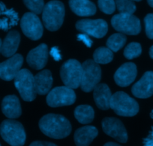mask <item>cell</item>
<instances>
[{"instance_id": "obj_32", "label": "cell", "mask_w": 153, "mask_h": 146, "mask_svg": "<svg viewBox=\"0 0 153 146\" xmlns=\"http://www.w3.org/2000/svg\"><path fill=\"white\" fill-rule=\"evenodd\" d=\"M77 40L82 41V42H83V44H86L87 47H92V41L90 39V38H89V35H86V34H79V35H77Z\"/></svg>"}, {"instance_id": "obj_28", "label": "cell", "mask_w": 153, "mask_h": 146, "mask_svg": "<svg viewBox=\"0 0 153 146\" xmlns=\"http://www.w3.org/2000/svg\"><path fill=\"white\" fill-rule=\"evenodd\" d=\"M142 53L141 45L137 42H132L129 44L124 50V56L127 59H134L140 56Z\"/></svg>"}, {"instance_id": "obj_4", "label": "cell", "mask_w": 153, "mask_h": 146, "mask_svg": "<svg viewBox=\"0 0 153 146\" xmlns=\"http://www.w3.org/2000/svg\"><path fill=\"white\" fill-rule=\"evenodd\" d=\"M0 135L11 146H23L26 142V132L21 123L13 119H8L0 125Z\"/></svg>"}, {"instance_id": "obj_12", "label": "cell", "mask_w": 153, "mask_h": 146, "mask_svg": "<svg viewBox=\"0 0 153 146\" xmlns=\"http://www.w3.org/2000/svg\"><path fill=\"white\" fill-rule=\"evenodd\" d=\"M101 125L103 131L119 142L126 143L128 141L127 130L120 119L112 117L105 118L103 119Z\"/></svg>"}, {"instance_id": "obj_10", "label": "cell", "mask_w": 153, "mask_h": 146, "mask_svg": "<svg viewBox=\"0 0 153 146\" xmlns=\"http://www.w3.org/2000/svg\"><path fill=\"white\" fill-rule=\"evenodd\" d=\"M20 27L23 34L29 39L37 41L43 35V26L37 14L27 12L20 20Z\"/></svg>"}, {"instance_id": "obj_16", "label": "cell", "mask_w": 153, "mask_h": 146, "mask_svg": "<svg viewBox=\"0 0 153 146\" xmlns=\"http://www.w3.org/2000/svg\"><path fill=\"white\" fill-rule=\"evenodd\" d=\"M137 73V66L132 62H127L120 66L114 74L116 83L121 87H127L134 81Z\"/></svg>"}, {"instance_id": "obj_2", "label": "cell", "mask_w": 153, "mask_h": 146, "mask_svg": "<svg viewBox=\"0 0 153 146\" xmlns=\"http://www.w3.org/2000/svg\"><path fill=\"white\" fill-rule=\"evenodd\" d=\"M65 6L58 0L48 2L42 11V20L47 29L51 32L58 30L63 23L65 17Z\"/></svg>"}, {"instance_id": "obj_9", "label": "cell", "mask_w": 153, "mask_h": 146, "mask_svg": "<svg viewBox=\"0 0 153 146\" xmlns=\"http://www.w3.org/2000/svg\"><path fill=\"white\" fill-rule=\"evenodd\" d=\"M46 101L51 107L72 105L76 101V94L72 88L65 85L56 87L49 91Z\"/></svg>"}, {"instance_id": "obj_42", "label": "cell", "mask_w": 153, "mask_h": 146, "mask_svg": "<svg viewBox=\"0 0 153 146\" xmlns=\"http://www.w3.org/2000/svg\"><path fill=\"white\" fill-rule=\"evenodd\" d=\"M0 146H2V145H1V144H0Z\"/></svg>"}, {"instance_id": "obj_6", "label": "cell", "mask_w": 153, "mask_h": 146, "mask_svg": "<svg viewBox=\"0 0 153 146\" xmlns=\"http://www.w3.org/2000/svg\"><path fill=\"white\" fill-rule=\"evenodd\" d=\"M82 72V64L77 60L69 59L62 66L60 76L65 86L74 89L80 86Z\"/></svg>"}, {"instance_id": "obj_33", "label": "cell", "mask_w": 153, "mask_h": 146, "mask_svg": "<svg viewBox=\"0 0 153 146\" xmlns=\"http://www.w3.org/2000/svg\"><path fill=\"white\" fill-rule=\"evenodd\" d=\"M143 146H153V127H152L149 135L143 139Z\"/></svg>"}, {"instance_id": "obj_37", "label": "cell", "mask_w": 153, "mask_h": 146, "mask_svg": "<svg viewBox=\"0 0 153 146\" xmlns=\"http://www.w3.org/2000/svg\"><path fill=\"white\" fill-rule=\"evenodd\" d=\"M149 56L150 57L153 59V45L149 49Z\"/></svg>"}, {"instance_id": "obj_31", "label": "cell", "mask_w": 153, "mask_h": 146, "mask_svg": "<svg viewBox=\"0 0 153 146\" xmlns=\"http://www.w3.org/2000/svg\"><path fill=\"white\" fill-rule=\"evenodd\" d=\"M146 34L149 39H153V14H148L144 18Z\"/></svg>"}, {"instance_id": "obj_11", "label": "cell", "mask_w": 153, "mask_h": 146, "mask_svg": "<svg viewBox=\"0 0 153 146\" xmlns=\"http://www.w3.org/2000/svg\"><path fill=\"white\" fill-rule=\"evenodd\" d=\"M76 29L83 33L96 38H101L107 34L108 25L107 22L101 19L89 20L84 19L76 22Z\"/></svg>"}, {"instance_id": "obj_41", "label": "cell", "mask_w": 153, "mask_h": 146, "mask_svg": "<svg viewBox=\"0 0 153 146\" xmlns=\"http://www.w3.org/2000/svg\"><path fill=\"white\" fill-rule=\"evenodd\" d=\"M134 2H140V1H141V0H133Z\"/></svg>"}, {"instance_id": "obj_17", "label": "cell", "mask_w": 153, "mask_h": 146, "mask_svg": "<svg viewBox=\"0 0 153 146\" xmlns=\"http://www.w3.org/2000/svg\"><path fill=\"white\" fill-rule=\"evenodd\" d=\"M18 22V14L13 8H7L3 2H0V30H9L17 26Z\"/></svg>"}, {"instance_id": "obj_26", "label": "cell", "mask_w": 153, "mask_h": 146, "mask_svg": "<svg viewBox=\"0 0 153 146\" xmlns=\"http://www.w3.org/2000/svg\"><path fill=\"white\" fill-rule=\"evenodd\" d=\"M127 38L123 33H115L107 41V46L113 52H117L124 47Z\"/></svg>"}, {"instance_id": "obj_22", "label": "cell", "mask_w": 153, "mask_h": 146, "mask_svg": "<svg viewBox=\"0 0 153 146\" xmlns=\"http://www.w3.org/2000/svg\"><path fill=\"white\" fill-rule=\"evenodd\" d=\"M20 42V35L17 31L13 30L8 33L2 44V56L11 57L17 52Z\"/></svg>"}, {"instance_id": "obj_7", "label": "cell", "mask_w": 153, "mask_h": 146, "mask_svg": "<svg viewBox=\"0 0 153 146\" xmlns=\"http://www.w3.org/2000/svg\"><path fill=\"white\" fill-rule=\"evenodd\" d=\"M111 24L116 30L126 35H137L141 31L140 21L133 14H116L112 17Z\"/></svg>"}, {"instance_id": "obj_23", "label": "cell", "mask_w": 153, "mask_h": 146, "mask_svg": "<svg viewBox=\"0 0 153 146\" xmlns=\"http://www.w3.org/2000/svg\"><path fill=\"white\" fill-rule=\"evenodd\" d=\"M71 11L80 17H89L96 13L95 4L89 0H69Z\"/></svg>"}, {"instance_id": "obj_20", "label": "cell", "mask_w": 153, "mask_h": 146, "mask_svg": "<svg viewBox=\"0 0 153 146\" xmlns=\"http://www.w3.org/2000/svg\"><path fill=\"white\" fill-rule=\"evenodd\" d=\"M98 134V130L94 126H84L76 130L74 139L76 146H89Z\"/></svg>"}, {"instance_id": "obj_1", "label": "cell", "mask_w": 153, "mask_h": 146, "mask_svg": "<svg viewBox=\"0 0 153 146\" xmlns=\"http://www.w3.org/2000/svg\"><path fill=\"white\" fill-rule=\"evenodd\" d=\"M39 128L50 138L60 139L68 136L71 132V125L64 116L57 114H48L39 121Z\"/></svg>"}, {"instance_id": "obj_35", "label": "cell", "mask_w": 153, "mask_h": 146, "mask_svg": "<svg viewBox=\"0 0 153 146\" xmlns=\"http://www.w3.org/2000/svg\"><path fill=\"white\" fill-rule=\"evenodd\" d=\"M29 146H57L54 143L44 141H35L31 143Z\"/></svg>"}, {"instance_id": "obj_40", "label": "cell", "mask_w": 153, "mask_h": 146, "mask_svg": "<svg viewBox=\"0 0 153 146\" xmlns=\"http://www.w3.org/2000/svg\"><path fill=\"white\" fill-rule=\"evenodd\" d=\"M150 117L153 119V110H152V112L150 113Z\"/></svg>"}, {"instance_id": "obj_14", "label": "cell", "mask_w": 153, "mask_h": 146, "mask_svg": "<svg viewBox=\"0 0 153 146\" xmlns=\"http://www.w3.org/2000/svg\"><path fill=\"white\" fill-rule=\"evenodd\" d=\"M131 92L134 97L146 99L153 95V72L147 71L138 82L132 86Z\"/></svg>"}, {"instance_id": "obj_36", "label": "cell", "mask_w": 153, "mask_h": 146, "mask_svg": "<svg viewBox=\"0 0 153 146\" xmlns=\"http://www.w3.org/2000/svg\"><path fill=\"white\" fill-rule=\"evenodd\" d=\"M104 146H121V145L119 144H117V143H116V142H107L106 144H104Z\"/></svg>"}, {"instance_id": "obj_24", "label": "cell", "mask_w": 153, "mask_h": 146, "mask_svg": "<svg viewBox=\"0 0 153 146\" xmlns=\"http://www.w3.org/2000/svg\"><path fill=\"white\" fill-rule=\"evenodd\" d=\"M74 117L80 124L87 125L93 121L95 112L93 108L89 105H80L74 110Z\"/></svg>"}, {"instance_id": "obj_38", "label": "cell", "mask_w": 153, "mask_h": 146, "mask_svg": "<svg viewBox=\"0 0 153 146\" xmlns=\"http://www.w3.org/2000/svg\"><path fill=\"white\" fill-rule=\"evenodd\" d=\"M147 2L150 7L153 8V0H147Z\"/></svg>"}, {"instance_id": "obj_3", "label": "cell", "mask_w": 153, "mask_h": 146, "mask_svg": "<svg viewBox=\"0 0 153 146\" xmlns=\"http://www.w3.org/2000/svg\"><path fill=\"white\" fill-rule=\"evenodd\" d=\"M110 108L118 116L125 117H132L139 112L138 103L123 91H118L112 95Z\"/></svg>"}, {"instance_id": "obj_29", "label": "cell", "mask_w": 153, "mask_h": 146, "mask_svg": "<svg viewBox=\"0 0 153 146\" xmlns=\"http://www.w3.org/2000/svg\"><path fill=\"white\" fill-rule=\"evenodd\" d=\"M23 3L28 9L35 14H41L45 7L44 0H23Z\"/></svg>"}, {"instance_id": "obj_5", "label": "cell", "mask_w": 153, "mask_h": 146, "mask_svg": "<svg viewBox=\"0 0 153 146\" xmlns=\"http://www.w3.org/2000/svg\"><path fill=\"white\" fill-rule=\"evenodd\" d=\"M14 85L22 99L27 102L33 101L36 97L35 79L32 73L27 69H21L14 78Z\"/></svg>"}, {"instance_id": "obj_25", "label": "cell", "mask_w": 153, "mask_h": 146, "mask_svg": "<svg viewBox=\"0 0 153 146\" xmlns=\"http://www.w3.org/2000/svg\"><path fill=\"white\" fill-rule=\"evenodd\" d=\"M93 59L97 64H108L113 59V51L108 47H99L94 52Z\"/></svg>"}, {"instance_id": "obj_8", "label": "cell", "mask_w": 153, "mask_h": 146, "mask_svg": "<svg viewBox=\"0 0 153 146\" xmlns=\"http://www.w3.org/2000/svg\"><path fill=\"white\" fill-rule=\"evenodd\" d=\"M82 78L80 87L85 92H90L100 82L101 70L94 60H86L82 64Z\"/></svg>"}, {"instance_id": "obj_27", "label": "cell", "mask_w": 153, "mask_h": 146, "mask_svg": "<svg viewBox=\"0 0 153 146\" xmlns=\"http://www.w3.org/2000/svg\"><path fill=\"white\" fill-rule=\"evenodd\" d=\"M116 7L122 14H133L136 11V5L133 0H115Z\"/></svg>"}, {"instance_id": "obj_13", "label": "cell", "mask_w": 153, "mask_h": 146, "mask_svg": "<svg viewBox=\"0 0 153 146\" xmlns=\"http://www.w3.org/2000/svg\"><path fill=\"white\" fill-rule=\"evenodd\" d=\"M23 58L20 54H14L8 59L0 63V78L5 81H11L15 78L21 70Z\"/></svg>"}, {"instance_id": "obj_19", "label": "cell", "mask_w": 153, "mask_h": 146, "mask_svg": "<svg viewBox=\"0 0 153 146\" xmlns=\"http://www.w3.org/2000/svg\"><path fill=\"white\" fill-rule=\"evenodd\" d=\"M2 111L10 119H17L21 116L22 110L18 97L15 95H8L2 102Z\"/></svg>"}, {"instance_id": "obj_15", "label": "cell", "mask_w": 153, "mask_h": 146, "mask_svg": "<svg viewBox=\"0 0 153 146\" xmlns=\"http://www.w3.org/2000/svg\"><path fill=\"white\" fill-rule=\"evenodd\" d=\"M48 46L45 44H42L32 49V50L29 51L26 57L28 64L35 70H41L44 68L48 62Z\"/></svg>"}, {"instance_id": "obj_21", "label": "cell", "mask_w": 153, "mask_h": 146, "mask_svg": "<svg viewBox=\"0 0 153 146\" xmlns=\"http://www.w3.org/2000/svg\"><path fill=\"white\" fill-rule=\"evenodd\" d=\"M37 94L45 95L49 93L53 85V77L49 70H44L34 76Z\"/></svg>"}, {"instance_id": "obj_30", "label": "cell", "mask_w": 153, "mask_h": 146, "mask_svg": "<svg viewBox=\"0 0 153 146\" xmlns=\"http://www.w3.org/2000/svg\"><path fill=\"white\" fill-rule=\"evenodd\" d=\"M100 10L106 14H111L116 10V2L114 0H98Z\"/></svg>"}, {"instance_id": "obj_18", "label": "cell", "mask_w": 153, "mask_h": 146, "mask_svg": "<svg viewBox=\"0 0 153 146\" xmlns=\"http://www.w3.org/2000/svg\"><path fill=\"white\" fill-rule=\"evenodd\" d=\"M93 97L95 104L100 110L110 109L112 94L108 85L104 83L98 84L93 89Z\"/></svg>"}, {"instance_id": "obj_34", "label": "cell", "mask_w": 153, "mask_h": 146, "mask_svg": "<svg viewBox=\"0 0 153 146\" xmlns=\"http://www.w3.org/2000/svg\"><path fill=\"white\" fill-rule=\"evenodd\" d=\"M51 55L52 56V57L56 60V61H59V60H61L62 56L61 55H60V52L59 50L58 47H54L51 49Z\"/></svg>"}, {"instance_id": "obj_39", "label": "cell", "mask_w": 153, "mask_h": 146, "mask_svg": "<svg viewBox=\"0 0 153 146\" xmlns=\"http://www.w3.org/2000/svg\"><path fill=\"white\" fill-rule=\"evenodd\" d=\"M2 40L0 39V53H1V50H2Z\"/></svg>"}]
</instances>
